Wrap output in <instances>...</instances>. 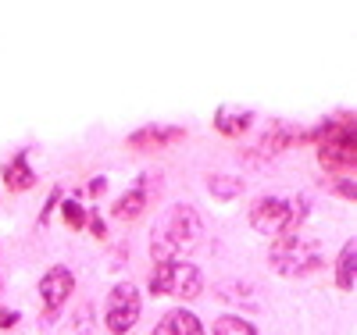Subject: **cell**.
Here are the masks:
<instances>
[{"label":"cell","instance_id":"obj_1","mask_svg":"<svg viewBox=\"0 0 357 335\" xmlns=\"http://www.w3.org/2000/svg\"><path fill=\"white\" fill-rule=\"evenodd\" d=\"M204 235V225H200V215L193 210V203H175L168 215L161 218V225L154 228V239H151V254L154 260H178V254L197 247Z\"/></svg>","mask_w":357,"mask_h":335},{"label":"cell","instance_id":"obj_2","mask_svg":"<svg viewBox=\"0 0 357 335\" xmlns=\"http://www.w3.org/2000/svg\"><path fill=\"white\" fill-rule=\"evenodd\" d=\"M307 196H257V203L250 207V228H257L261 235H296L307 218Z\"/></svg>","mask_w":357,"mask_h":335},{"label":"cell","instance_id":"obj_3","mask_svg":"<svg viewBox=\"0 0 357 335\" xmlns=\"http://www.w3.org/2000/svg\"><path fill=\"white\" fill-rule=\"evenodd\" d=\"M318 139V164L325 171H333L336 178L347 175L357 164V136H354V121H325L311 132Z\"/></svg>","mask_w":357,"mask_h":335},{"label":"cell","instance_id":"obj_4","mask_svg":"<svg viewBox=\"0 0 357 335\" xmlns=\"http://www.w3.org/2000/svg\"><path fill=\"white\" fill-rule=\"evenodd\" d=\"M268 260L279 275L286 279H304L311 271L321 267V247L307 235H275L272 239V250H268Z\"/></svg>","mask_w":357,"mask_h":335},{"label":"cell","instance_id":"obj_5","mask_svg":"<svg viewBox=\"0 0 357 335\" xmlns=\"http://www.w3.org/2000/svg\"><path fill=\"white\" fill-rule=\"evenodd\" d=\"M151 293L154 296H178V299H197L204 293V275L190 260H161L151 271Z\"/></svg>","mask_w":357,"mask_h":335},{"label":"cell","instance_id":"obj_6","mask_svg":"<svg viewBox=\"0 0 357 335\" xmlns=\"http://www.w3.org/2000/svg\"><path fill=\"white\" fill-rule=\"evenodd\" d=\"M139 311H143V299H139V289L132 282H114V289L107 293V303H104V325L111 335H126L136 328L139 321Z\"/></svg>","mask_w":357,"mask_h":335},{"label":"cell","instance_id":"obj_7","mask_svg":"<svg viewBox=\"0 0 357 335\" xmlns=\"http://www.w3.org/2000/svg\"><path fill=\"white\" fill-rule=\"evenodd\" d=\"M72 289H75V275L65 267V264H54V267H47V275L40 279V299H43V314L47 318H54L57 311L68 303V296H72Z\"/></svg>","mask_w":357,"mask_h":335},{"label":"cell","instance_id":"obj_8","mask_svg":"<svg viewBox=\"0 0 357 335\" xmlns=\"http://www.w3.org/2000/svg\"><path fill=\"white\" fill-rule=\"evenodd\" d=\"M154 335H204V325H200V318H197L193 311L175 307V311H168V314L158 321Z\"/></svg>","mask_w":357,"mask_h":335},{"label":"cell","instance_id":"obj_9","mask_svg":"<svg viewBox=\"0 0 357 335\" xmlns=\"http://www.w3.org/2000/svg\"><path fill=\"white\" fill-rule=\"evenodd\" d=\"M146 178H151V175H139L136 186L114 200V207H111V215H114V218L132 221V218H139V215H143V207H146Z\"/></svg>","mask_w":357,"mask_h":335},{"label":"cell","instance_id":"obj_10","mask_svg":"<svg viewBox=\"0 0 357 335\" xmlns=\"http://www.w3.org/2000/svg\"><path fill=\"white\" fill-rule=\"evenodd\" d=\"M250 121H254V111L250 107H232V104H222L215 111V129L222 136H240L250 129Z\"/></svg>","mask_w":357,"mask_h":335},{"label":"cell","instance_id":"obj_11","mask_svg":"<svg viewBox=\"0 0 357 335\" xmlns=\"http://www.w3.org/2000/svg\"><path fill=\"white\" fill-rule=\"evenodd\" d=\"M4 182H8V189H15V193L36 186V171L29 168V150H18V154L4 164Z\"/></svg>","mask_w":357,"mask_h":335},{"label":"cell","instance_id":"obj_12","mask_svg":"<svg viewBox=\"0 0 357 335\" xmlns=\"http://www.w3.org/2000/svg\"><path fill=\"white\" fill-rule=\"evenodd\" d=\"M354 282H357V239H347L340 257H336V286L343 293H350Z\"/></svg>","mask_w":357,"mask_h":335},{"label":"cell","instance_id":"obj_13","mask_svg":"<svg viewBox=\"0 0 357 335\" xmlns=\"http://www.w3.org/2000/svg\"><path fill=\"white\" fill-rule=\"evenodd\" d=\"M293 139H301V132H293L289 125H275L272 136H264V139L254 146V150H257L254 157H257V161H261V157H275V154H282V150H286Z\"/></svg>","mask_w":357,"mask_h":335},{"label":"cell","instance_id":"obj_14","mask_svg":"<svg viewBox=\"0 0 357 335\" xmlns=\"http://www.w3.org/2000/svg\"><path fill=\"white\" fill-rule=\"evenodd\" d=\"M243 189H247V182L240 175H211L207 178V193L215 200H236Z\"/></svg>","mask_w":357,"mask_h":335},{"label":"cell","instance_id":"obj_15","mask_svg":"<svg viewBox=\"0 0 357 335\" xmlns=\"http://www.w3.org/2000/svg\"><path fill=\"white\" fill-rule=\"evenodd\" d=\"M172 139H183V129H139L129 136V146L143 150V146H165Z\"/></svg>","mask_w":357,"mask_h":335},{"label":"cell","instance_id":"obj_16","mask_svg":"<svg viewBox=\"0 0 357 335\" xmlns=\"http://www.w3.org/2000/svg\"><path fill=\"white\" fill-rule=\"evenodd\" d=\"M211 335H257V328H254L247 318H240V314H222V318L215 321Z\"/></svg>","mask_w":357,"mask_h":335},{"label":"cell","instance_id":"obj_17","mask_svg":"<svg viewBox=\"0 0 357 335\" xmlns=\"http://www.w3.org/2000/svg\"><path fill=\"white\" fill-rule=\"evenodd\" d=\"M61 215H65V221H68L72 228H82V225H86V210H82V203L72 200V196L61 203Z\"/></svg>","mask_w":357,"mask_h":335},{"label":"cell","instance_id":"obj_18","mask_svg":"<svg viewBox=\"0 0 357 335\" xmlns=\"http://www.w3.org/2000/svg\"><path fill=\"white\" fill-rule=\"evenodd\" d=\"M57 200H61V189H57V186H54V189H50V200H47V207H43V215H40V221H43V225L50 221V210L57 207Z\"/></svg>","mask_w":357,"mask_h":335},{"label":"cell","instance_id":"obj_19","mask_svg":"<svg viewBox=\"0 0 357 335\" xmlns=\"http://www.w3.org/2000/svg\"><path fill=\"white\" fill-rule=\"evenodd\" d=\"M15 325H18V311H8V307H4V311H0V328L8 332V328H15Z\"/></svg>","mask_w":357,"mask_h":335},{"label":"cell","instance_id":"obj_20","mask_svg":"<svg viewBox=\"0 0 357 335\" xmlns=\"http://www.w3.org/2000/svg\"><path fill=\"white\" fill-rule=\"evenodd\" d=\"M104 189H107V178H100V175H97L93 182H89V193H97V196H100Z\"/></svg>","mask_w":357,"mask_h":335},{"label":"cell","instance_id":"obj_21","mask_svg":"<svg viewBox=\"0 0 357 335\" xmlns=\"http://www.w3.org/2000/svg\"><path fill=\"white\" fill-rule=\"evenodd\" d=\"M89 228H93V235H104V221H100V218L89 221Z\"/></svg>","mask_w":357,"mask_h":335}]
</instances>
